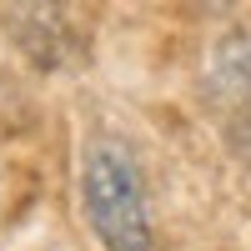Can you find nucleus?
Instances as JSON below:
<instances>
[{
	"label": "nucleus",
	"mask_w": 251,
	"mask_h": 251,
	"mask_svg": "<svg viewBox=\"0 0 251 251\" xmlns=\"http://www.w3.org/2000/svg\"><path fill=\"white\" fill-rule=\"evenodd\" d=\"M80 206L96 241L106 251H151V201H146V176L131 146L116 136H96L80 156Z\"/></svg>",
	"instance_id": "1"
}]
</instances>
